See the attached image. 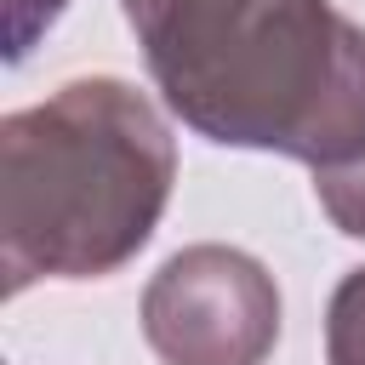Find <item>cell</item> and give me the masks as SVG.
<instances>
[{
    "label": "cell",
    "mask_w": 365,
    "mask_h": 365,
    "mask_svg": "<svg viewBox=\"0 0 365 365\" xmlns=\"http://www.w3.org/2000/svg\"><path fill=\"white\" fill-rule=\"evenodd\" d=\"M171 114L314 171L365 148V29L331 0H120Z\"/></svg>",
    "instance_id": "6da1fadb"
},
{
    "label": "cell",
    "mask_w": 365,
    "mask_h": 365,
    "mask_svg": "<svg viewBox=\"0 0 365 365\" xmlns=\"http://www.w3.org/2000/svg\"><path fill=\"white\" fill-rule=\"evenodd\" d=\"M177 143L160 108L114 80H68L0 120L6 297L34 279H97L131 262L171 200Z\"/></svg>",
    "instance_id": "7a4b0ae2"
},
{
    "label": "cell",
    "mask_w": 365,
    "mask_h": 365,
    "mask_svg": "<svg viewBox=\"0 0 365 365\" xmlns=\"http://www.w3.org/2000/svg\"><path fill=\"white\" fill-rule=\"evenodd\" d=\"M143 336L165 365H262L279 342V285L234 245H188L148 279Z\"/></svg>",
    "instance_id": "3957f363"
},
{
    "label": "cell",
    "mask_w": 365,
    "mask_h": 365,
    "mask_svg": "<svg viewBox=\"0 0 365 365\" xmlns=\"http://www.w3.org/2000/svg\"><path fill=\"white\" fill-rule=\"evenodd\" d=\"M325 365H365V268H354L325 308Z\"/></svg>",
    "instance_id": "277c9868"
},
{
    "label": "cell",
    "mask_w": 365,
    "mask_h": 365,
    "mask_svg": "<svg viewBox=\"0 0 365 365\" xmlns=\"http://www.w3.org/2000/svg\"><path fill=\"white\" fill-rule=\"evenodd\" d=\"M314 194H319L325 217H331L348 240H365V148L348 154L342 165L314 171Z\"/></svg>",
    "instance_id": "5b68a950"
},
{
    "label": "cell",
    "mask_w": 365,
    "mask_h": 365,
    "mask_svg": "<svg viewBox=\"0 0 365 365\" xmlns=\"http://www.w3.org/2000/svg\"><path fill=\"white\" fill-rule=\"evenodd\" d=\"M0 6H6V57L23 63L34 51V40L63 17L68 0H0Z\"/></svg>",
    "instance_id": "8992f818"
}]
</instances>
